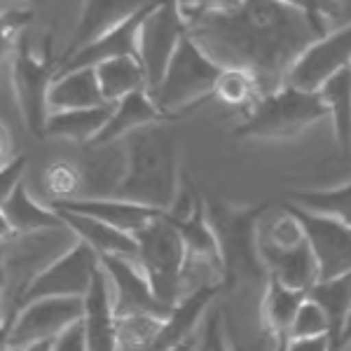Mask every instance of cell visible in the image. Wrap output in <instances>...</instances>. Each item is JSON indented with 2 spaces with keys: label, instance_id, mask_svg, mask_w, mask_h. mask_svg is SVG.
Here are the masks:
<instances>
[{
  "label": "cell",
  "instance_id": "25",
  "mask_svg": "<svg viewBox=\"0 0 351 351\" xmlns=\"http://www.w3.org/2000/svg\"><path fill=\"white\" fill-rule=\"evenodd\" d=\"M94 68H96V77H99L101 94H104L106 104H120L129 94L148 89L143 66H141V61L134 59V56L104 61V64H99Z\"/></svg>",
  "mask_w": 351,
  "mask_h": 351
},
{
  "label": "cell",
  "instance_id": "14",
  "mask_svg": "<svg viewBox=\"0 0 351 351\" xmlns=\"http://www.w3.org/2000/svg\"><path fill=\"white\" fill-rule=\"evenodd\" d=\"M152 3H145L134 16H129L127 21H122L117 28H112L106 36H101L99 40H94L92 45L82 47L80 52L66 56L61 59L59 73L66 71H77V68H94L104 61L112 59H124V56H134L138 59V31L143 24L145 14L150 12Z\"/></svg>",
  "mask_w": 351,
  "mask_h": 351
},
{
  "label": "cell",
  "instance_id": "23",
  "mask_svg": "<svg viewBox=\"0 0 351 351\" xmlns=\"http://www.w3.org/2000/svg\"><path fill=\"white\" fill-rule=\"evenodd\" d=\"M115 104H106L99 108H84V110H64V112H49L47 120V138H64L71 143H77L82 148L96 141V136L106 129Z\"/></svg>",
  "mask_w": 351,
  "mask_h": 351
},
{
  "label": "cell",
  "instance_id": "4",
  "mask_svg": "<svg viewBox=\"0 0 351 351\" xmlns=\"http://www.w3.org/2000/svg\"><path fill=\"white\" fill-rule=\"evenodd\" d=\"M324 117H328V108L319 92H304L293 84H284L276 92L260 96L258 104L246 110L243 122L232 129V136L286 141L295 138Z\"/></svg>",
  "mask_w": 351,
  "mask_h": 351
},
{
  "label": "cell",
  "instance_id": "3",
  "mask_svg": "<svg viewBox=\"0 0 351 351\" xmlns=\"http://www.w3.org/2000/svg\"><path fill=\"white\" fill-rule=\"evenodd\" d=\"M271 204L234 206L225 199H206V216L213 228L220 253V284L225 291L243 281L263 279L267 284L260 258V223Z\"/></svg>",
  "mask_w": 351,
  "mask_h": 351
},
{
  "label": "cell",
  "instance_id": "22",
  "mask_svg": "<svg viewBox=\"0 0 351 351\" xmlns=\"http://www.w3.org/2000/svg\"><path fill=\"white\" fill-rule=\"evenodd\" d=\"M106 106L96 68H77V71L59 73L49 92V110H84Z\"/></svg>",
  "mask_w": 351,
  "mask_h": 351
},
{
  "label": "cell",
  "instance_id": "29",
  "mask_svg": "<svg viewBox=\"0 0 351 351\" xmlns=\"http://www.w3.org/2000/svg\"><path fill=\"white\" fill-rule=\"evenodd\" d=\"M316 337H330V324H328L324 309L304 295V302L300 304L295 324H293L291 342L293 339H316Z\"/></svg>",
  "mask_w": 351,
  "mask_h": 351
},
{
  "label": "cell",
  "instance_id": "18",
  "mask_svg": "<svg viewBox=\"0 0 351 351\" xmlns=\"http://www.w3.org/2000/svg\"><path fill=\"white\" fill-rule=\"evenodd\" d=\"M162 122L171 120L160 110V106L155 104V99L150 96L148 89H141V92L129 94L127 99L115 104V110H112L108 124H106L104 132L96 136V141L89 145V150L104 148V145H108L117 138H129V136L141 132V129Z\"/></svg>",
  "mask_w": 351,
  "mask_h": 351
},
{
  "label": "cell",
  "instance_id": "36",
  "mask_svg": "<svg viewBox=\"0 0 351 351\" xmlns=\"http://www.w3.org/2000/svg\"><path fill=\"white\" fill-rule=\"evenodd\" d=\"M21 351H52V342H40V344H33V347H26Z\"/></svg>",
  "mask_w": 351,
  "mask_h": 351
},
{
  "label": "cell",
  "instance_id": "17",
  "mask_svg": "<svg viewBox=\"0 0 351 351\" xmlns=\"http://www.w3.org/2000/svg\"><path fill=\"white\" fill-rule=\"evenodd\" d=\"M302 302L304 293L291 291L279 281L267 279L263 300H260V326L274 351H288L293 324H295L298 309Z\"/></svg>",
  "mask_w": 351,
  "mask_h": 351
},
{
  "label": "cell",
  "instance_id": "15",
  "mask_svg": "<svg viewBox=\"0 0 351 351\" xmlns=\"http://www.w3.org/2000/svg\"><path fill=\"white\" fill-rule=\"evenodd\" d=\"M54 208L71 213H80V216H89L94 220L110 225L115 230H122L127 234H136L157 216H162V211L155 208L141 206V204L117 199V197H75V199L68 202H52Z\"/></svg>",
  "mask_w": 351,
  "mask_h": 351
},
{
  "label": "cell",
  "instance_id": "32",
  "mask_svg": "<svg viewBox=\"0 0 351 351\" xmlns=\"http://www.w3.org/2000/svg\"><path fill=\"white\" fill-rule=\"evenodd\" d=\"M26 167H28L26 155H16L10 162L3 164V169H0V202L8 199V197L24 183Z\"/></svg>",
  "mask_w": 351,
  "mask_h": 351
},
{
  "label": "cell",
  "instance_id": "20",
  "mask_svg": "<svg viewBox=\"0 0 351 351\" xmlns=\"http://www.w3.org/2000/svg\"><path fill=\"white\" fill-rule=\"evenodd\" d=\"M0 220H3V230L10 232V237L38 234V232H49V230H66L64 220L54 211V206L38 204L28 195L24 183L8 199L0 202Z\"/></svg>",
  "mask_w": 351,
  "mask_h": 351
},
{
  "label": "cell",
  "instance_id": "33",
  "mask_svg": "<svg viewBox=\"0 0 351 351\" xmlns=\"http://www.w3.org/2000/svg\"><path fill=\"white\" fill-rule=\"evenodd\" d=\"M52 351H87V339H84V324L71 326L66 332L52 342Z\"/></svg>",
  "mask_w": 351,
  "mask_h": 351
},
{
  "label": "cell",
  "instance_id": "27",
  "mask_svg": "<svg viewBox=\"0 0 351 351\" xmlns=\"http://www.w3.org/2000/svg\"><path fill=\"white\" fill-rule=\"evenodd\" d=\"M286 202L321 216L335 218L351 228V180L330 190H288Z\"/></svg>",
  "mask_w": 351,
  "mask_h": 351
},
{
  "label": "cell",
  "instance_id": "21",
  "mask_svg": "<svg viewBox=\"0 0 351 351\" xmlns=\"http://www.w3.org/2000/svg\"><path fill=\"white\" fill-rule=\"evenodd\" d=\"M145 3H112V0H92V3L82 5L80 21L75 26V36L71 40V47L66 49L64 59L75 52H80L82 47L99 40L101 36H106L112 28H117L122 21H127L129 16H134L143 8Z\"/></svg>",
  "mask_w": 351,
  "mask_h": 351
},
{
  "label": "cell",
  "instance_id": "1",
  "mask_svg": "<svg viewBox=\"0 0 351 351\" xmlns=\"http://www.w3.org/2000/svg\"><path fill=\"white\" fill-rule=\"evenodd\" d=\"M337 3H180L188 31L220 68H241L267 96L288 82L291 68L330 33Z\"/></svg>",
  "mask_w": 351,
  "mask_h": 351
},
{
  "label": "cell",
  "instance_id": "28",
  "mask_svg": "<svg viewBox=\"0 0 351 351\" xmlns=\"http://www.w3.org/2000/svg\"><path fill=\"white\" fill-rule=\"evenodd\" d=\"M260 87L256 77L251 73L241 71V68H223L216 80V89H213V99L220 101L223 106H232V108H246L251 110L260 101Z\"/></svg>",
  "mask_w": 351,
  "mask_h": 351
},
{
  "label": "cell",
  "instance_id": "6",
  "mask_svg": "<svg viewBox=\"0 0 351 351\" xmlns=\"http://www.w3.org/2000/svg\"><path fill=\"white\" fill-rule=\"evenodd\" d=\"M134 237L138 243L136 263L148 276L152 293L164 307L173 309L185 298L183 288L185 267H188V253H185V243L178 230L162 213Z\"/></svg>",
  "mask_w": 351,
  "mask_h": 351
},
{
  "label": "cell",
  "instance_id": "30",
  "mask_svg": "<svg viewBox=\"0 0 351 351\" xmlns=\"http://www.w3.org/2000/svg\"><path fill=\"white\" fill-rule=\"evenodd\" d=\"M80 171L71 162H54L45 171V188L54 197L52 202H68L75 199L77 188H80Z\"/></svg>",
  "mask_w": 351,
  "mask_h": 351
},
{
  "label": "cell",
  "instance_id": "19",
  "mask_svg": "<svg viewBox=\"0 0 351 351\" xmlns=\"http://www.w3.org/2000/svg\"><path fill=\"white\" fill-rule=\"evenodd\" d=\"M54 211L64 220L66 230L73 232L75 239H80L87 243L89 248H94V251L99 253V258H127V260L138 258L136 237L127 234V232H122V230L110 228V225L101 223V220H94L89 216L61 211V208H54Z\"/></svg>",
  "mask_w": 351,
  "mask_h": 351
},
{
  "label": "cell",
  "instance_id": "5",
  "mask_svg": "<svg viewBox=\"0 0 351 351\" xmlns=\"http://www.w3.org/2000/svg\"><path fill=\"white\" fill-rule=\"evenodd\" d=\"M220 71L223 68L204 52L202 45L188 31L164 80L155 92H150V96L169 120H176L185 110L197 108L213 99Z\"/></svg>",
  "mask_w": 351,
  "mask_h": 351
},
{
  "label": "cell",
  "instance_id": "7",
  "mask_svg": "<svg viewBox=\"0 0 351 351\" xmlns=\"http://www.w3.org/2000/svg\"><path fill=\"white\" fill-rule=\"evenodd\" d=\"M61 61L52 59L49 47L43 54H36L28 47L26 38L16 40L12 54V89L16 108L21 112L26 129L36 138H47L49 120V92L59 75Z\"/></svg>",
  "mask_w": 351,
  "mask_h": 351
},
{
  "label": "cell",
  "instance_id": "26",
  "mask_svg": "<svg viewBox=\"0 0 351 351\" xmlns=\"http://www.w3.org/2000/svg\"><path fill=\"white\" fill-rule=\"evenodd\" d=\"M335 127V141L342 155H351V66L328 77L319 89Z\"/></svg>",
  "mask_w": 351,
  "mask_h": 351
},
{
  "label": "cell",
  "instance_id": "16",
  "mask_svg": "<svg viewBox=\"0 0 351 351\" xmlns=\"http://www.w3.org/2000/svg\"><path fill=\"white\" fill-rule=\"evenodd\" d=\"M84 339L87 351H120L117 344V319L112 309L110 279L101 267L94 276V284L84 298Z\"/></svg>",
  "mask_w": 351,
  "mask_h": 351
},
{
  "label": "cell",
  "instance_id": "10",
  "mask_svg": "<svg viewBox=\"0 0 351 351\" xmlns=\"http://www.w3.org/2000/svg\"><path fill=\"white\" fill-rule=\"evenodd\" d=\"M188 36V21L180 3H152L138 31V61L145 71L148 92H155L167 75L183 38Z\"/></svg>",
  "mask_w": 351,
  "mask_h": 351
},
{
  "label": "cell",
  "instance_id": "9",
  "mask_svg": "<svg viewBox=\"0 0 351 351\" xmlns=\"http://www.w3.org/2000/svg\"><path fill=\"white\" fill-rule=\"evenodd\" d=\"M101 269V258L94 248L75 239L71 248L49 263L47 267L38 271L28 284L21 288L14 309L24 307L28 302L45 298H80L84 300L94 284L96 271Z\"/></svg>",
  "mask_w": 351,
  "mask_h": 351
},
{
  "label": "cell",
  "instance_id": "35",
  "mask_svg": "<svg viewBox=\"0 0 351 351\" xmlns=\"http://www.w3.org/2000/svg\"><path fill=\"white\" fill-rule=\"evenodd\" d=\"M347 344H351V314H349V321H347V328L342 332V342H339V351H342Z\"/></svg>",
  "mask_w": 351,
  "mask_h": 351
},
{
  "label": "cell",
  "instance_id": "37",
  "mask_svg": "<svg viewBox=\"0 0 351 351\" xmlns=\"http://www.w3.org/2000/svg\"><path fill=\"white\" fill-rule=\"evenodd\" d=\"M195 342H197V337H195V339H190V342H188V344H183V347L173 349V351H192V349H195Z\"/></svg>",
  "mask_w": 351,
  "mask_h": 351
},
{
  "label": "cell",
  "instance_id": "24",
  "mask_svg": "<svg viewBox=\"0 0 351 351\" xmlns=\"http://www.w3.org/2000/svg\"><path fill=\"white\" fill-rule=\"evenodd\" d=\"M304 295L309 300H314V302L324 309L328 324H330L332 351H339L342 332H344V328H347V321L351 314V271L349 274L335 276V279L316 281Z\"/></svg>",
  "mask_w": 351,
  "mask_h": 351
},
{
  "label": "cell",
  "instance_id": "2",
  "mask_svg": "<svg viewBox=\"0 0 351 351\" xmlns=\"http://www.w3.org/2000/svg\"><path fill=\"white\" fill-rule=\"evenodd\" d=\"M178 145L169 129L152 124L127 138V169L112 197L167 213L180 192Z\"/></svg>",
  "mask_w": 351,
  "mask_h": 351
},
{
  "label": "cell",
  "instance_id": "34",
  "mask_svg": "<svg viewBox=\"0 0 351 351\" xmlns=\"http://www.w3.org/2000/svg\"><path fill=\"white\" fill-rule=\"evenodd\" d=\"M288 351H332L330 337H316V339H293L288 344Z\"/></svg>",
  "mask_w": 351,
  "mask_h": 351
},
{
  "label": "cell",
  "instance_id": "11",
  "mask_svg": "<svg viewBox=\"0 0 351 351\" xmlns=\"http://www.w3.org/2000/svg\"><path fill=\"white\" fill-rule=\"evenodd\" d=\"M286 211L300 220L307 243L319 265V281L335 279L351 271V228L335 218L300 208L291 202H281Z\"/></svg>",
  "mask_w": 351,
  "mask_h": 351
},
{
  "label": "cell",
  "instance_id": "8",
  "mask_svg": "<svg viewBox=\"0 0 351 351\" xmlns=\"http://www.w3.org/2000/svg\"><path fill=\"white\" fill-rule=\"evenodd\" d=\"M84 319V300L45 298L14 309L3 324V349L21 351L40 342H54L61 332Z\"/></svg>",
  "mask_w": 351,
  "mask_h": 351
},
{
  "label": "cell",
  "instance_id": "13",
  "mask_svg": "<svg viewBox=\"0 0 351 351\" xmlns=\"http://www.w3.org/2000/svg\"><path fill=\"white\" fill-rule=\"evenodd\" d=\"M101 267L106 269L110 286L115 291L112 295V309L115 316H157L167 319L173 309L164 307L152 293L148 276L134 260L127 258H101Z\"/></svg>",
  "mask_w": 351,
  "mask_h": 351
},
{
  "label": "cell",
  "instance_id": "12",
  "mask_svg": "<svg viewBox=\"0 0 351 351\" xmlns=\"http://www.w3.org/2000/svg\"><path fill=\"white\" fill-rule=\"evenodd\" d=\"M351 66V21L330 31L295 61L286 84L304 92H319L328 77Z\"/></svg>",
  "mask_w": 351,
  "mask_h": 351
},
{
  "label": "cell",
  "instance_id": "31",
  "mask_svg": "<svg viewBox=\"0 0 351 351\" xmlns=\"http://www.w3.org/2000/svg\"><path fill=\"white\" fill-rule=\"evenodd\" d=\"M192 351H230L228 337H225V326L223 316L218 309H208L206 319L202 324V330L197 335L195 349Z\"/></svg>",
  "mask_w": 351,
  "mask_h": 351
}]
</instances>
